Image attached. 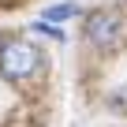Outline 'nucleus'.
Masks as SVG:
<instances>
[{
    "label": "nucleus",
    "mask_w": 127,
    "mask_h": 127,
    "mask_svg": "<svg viewBox=\"0 0 127 127\" xmlns=\"http://www.w3.org/2000/svg\"><path fill=\"white\" fill-rule=\"evenodd\" d=\"M75 15H82V8L75 4V0H64V4H52V8H45V15H41V19H45V23H56V26H60V23L75 19Z\"/></svg>",
    "instance_id": "obj_3"
},
{
    "label": "nucleus",
    "mask_w": 127,
    "mask_h": 127,
    "mask_svg": "<svg viewBox=\"0 0 127 127\" xmlns=\"http://www.w3.org/2000/svg\"><path fill=\"white\" fill-rule=\"evenodd\" d=\"M108 108H116V112H123V116H127V86H123L120 94H112V97H108Z\"/></svg>",
    "instance_id": "obj_5"
},
{
    "label": "nucleus",
    "mask_w": 127,
    "mask_h": 127,
    "mask_svg": "<svg viewBox=\"0 0 127 127\" xmlns=\"http://www.w3.org/2000/svg\"><path fill=\"white\" fill-rule=\"evenodd\" d=\"M82 37H86V45L97 49V52L116 49L120 37H123V11H120V8H94V11L86 15V23H82Z\"/></svg>",
    "instance_id": "obj_2"
},
{
    "label": "nucleus",
    "mask_w": 127,
    "mask_h": 127,
    "mask_svg": "<svg viewBox=\"0 0 127 127\" xmlns=\"http://www.w3.org/2000/svg\"><path fill=\"white\" fill-rule=\"evenodd\" d=\"M45 52L30 41V37H19V34H8V41L0 45V79L4 82H30L45 71Z\"/></svg>",
    "instance_id": "obj_1"
},
{
    "label": "nucleus",
    "mask_w": 127,
    "mask_h": 127,
    "mask_svg": "<svg viewBox=\"0 0 127 127\" xmlns=\"http://www.w3.org/2000/svg\"><path fill=\"white\" fill-rule=\"evenodd\" d=\"M30 30H37V34H45V37H52V41H64L67 34H64L56 23H45V19H37V23H30Z\"/></svg>",
    "instance_id": "obj_4"
}]
</instances>
